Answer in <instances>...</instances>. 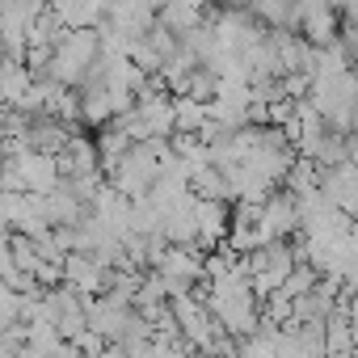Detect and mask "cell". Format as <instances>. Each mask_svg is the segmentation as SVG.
Segmentation results:
<instances>
[{"mask_svg": "<svg viewBox=\"0 0 358 358\" xmlns=\"http://www.w3.org/2000/svg\"><path fill=\"white\" fill-rule=\"evenodd\" d=\"M43 303H47V320L59 329V337H64V341H72L76 333H85V329H89V324H85V303H89V299H85L80 291H72L68 282H64V287H55V291H47V295H43Z\"/></svg>", "mask_w": 358, "mask_h": 358, "instance_id": "obj_1", "label": "cell"}, {"mask_svg": "<svg viewBox=\"0 0 358 358\" xmlns=\"http://www.w3.org/2000/svg\"><path fill=\"white\" fill-rule=\"evenodd\" d=\"M295 13H299V26H295V34L312 47V51H324V47H333L337 43V26H341V9H333V5H295Z\"/></svg>", "mask_w": 358, "mask_h": 358, "instance_id": "obj_2", "label": "cell"}, {"mask_svg": "<svg viewBox=\"0 0 358 358\" xmlns=\"http://www.w3.org/2000/svg\"><path fill=\"white\" fill-rule=\"evenodd\" d=\"M13 160V169H17V177L26 182V194H38V199H47V194H55L59 190V164H55V156H43V152H13L9 156Z\"/></svg>", "mask_w": 358, "mask_h": 358, "instance_id": "obj_3", "label": "cell"}, {"mask_svg": "<svg viewBox=\"0 0 358 358\" xmlns=\"http://www.w3.org/2000/svg\"><path fill=\"white\" fill-rule=\"evenodd\" d=\"M64 282H68L72 291H80L85 299H97V295H106L110 270L97 266V262L85 257V253H68V262H64Z\"/></svg>", "mask_w": 358, "mask_h": 358, "instance_id": "obj_4", "label": "cell"}, {"mask_svg": "<svg viewBox=\"0 0 358 358\" xmlns=\"http://www.w3.org/2000/svg\"><path fill=\"white\" fill-rule=\"evenodd\" d=\"M211 13L215 9H199V5H164V9H156V22L182 43L190 30H199V26H207L211 22Z\"/></svg>", "mask_w": 358, "mask_h": 358, "instance_id": "obj_5", "label": "cell"}, {"mask_svg": "<svg viewBox=\"0 0 358 358\" xmlns=\"http://www.w3.org/2000/svg\"><path fill=\"white\" fill-rule=\"evenodd\" d=\"M30 85H34V76L26 72V64L0 59V106H5V110H17V106L26 101Z\"/></svg>", "mask_w": 358, "mask_h": 358, "instance_id": "obj_6", "label": "cell"}, {"mask_svg": "<svg viewBox=\"0 0 358 358\" xmlns=\"http://www.w3.org/2000/svg\"><path fill=\"white\" fill-rule=\"evenodd\" d=\"M114 122V97L106 89H80V127L106 131Z\"/></svg>", "mask_w": 358, "mask_h": 358, "instance_id": "obj_7", "label": "cell"}, {"mask_svg": "<svg viewBox=\"0 0 358 358\" xmlns=\"http://www.w3.org/2000/svg\"><path fill=\"white\" fill-rule=\"evenodd\" d=\"M173 122H177V135H199L211 122V110L194 97H173Z\"/></svg>", "mask_w": 358, "mask_h": 358, "instance_id": "obj_8", "label": "cell"}, {"mask_svg": "<svg viewBox=\"0 0 358 358\" xmlns=\"http://www.w3.org/2000/svg\"><path fill=\"white\" fill-rule=\"evenodd\" d=\"M316 282H320V274H316V270H312V266L303 262V266H295V270H291V274L282 278V287H278V291H282V295H287V299L295 303V299L312 295V291H316Z\"/></svg>", "mask_w": 358, "mask_h": 358, "instance_id": "obj_9", "label": "cell"}, {"mask_svg": "<svg viewBox=\"0 0 358 358\" xmlns=\"http://www.w3.org/2000/svg\"><path fill=\"white\" fill-rule=\"evenodd\" d=\"M72 345H76V354H80V358H101V354L110 350V345H106L97 333H89V329H85V333H76V337H72Z\"/></svg>", "mask_w": 358, "mask_h": 358, "instance_id": "obj_10", "label": "cell"}, {"mask_svg": "<svg viewBox=\"0 0 358 358\" xmlns=\"http://www.w3.org/2000/svg\"><path fill=\"white\" fill-rule=\"evenodd\" d=\"M13 232H0V282H9L17 274V262H13V245H9Z\"/></svg>", "mask_w": 358, "mask_h": 358, "instance_id": "obj_11", "label": "cell"}, {"mask_svg": "<svg viewBox=\"0 0 358 358\" xmlns=\"http://www.w3.org/2000/svg\"><path fill=\"white\" fill-rule=\"evenodd\" d=\"M345 316H350V337H354V345H358V295L350 299V312H345Z\"/></svg>", "mask_w": 358, "mask_h": 358, "instance_id": "obj_12", "label": "cell"}, {"mask_svg": "<svg viewBox=\"0 0 358 358\" xmlns=\"http://www.w3.org/2000/svg\"><path fill=\"white\" fill-rule=\"evenodd\" d=\"M194 358H220V354H194Z\"/></svg>", "mask_w": 358, "mask_h": 358, "instance_id": "obj_13", "label": "cell"}]
</instances>
